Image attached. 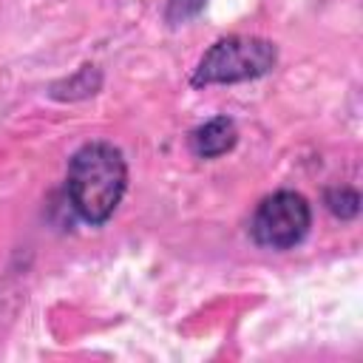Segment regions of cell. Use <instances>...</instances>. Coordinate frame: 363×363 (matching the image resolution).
<instances>
[{"instance_id": "cell-1", "label": "cell", "mask_w": 363, "mask_h": 363, "mask_svg": "<svg viewBox=\"0 0 363 363\" xmlns=\"http://www.w3.org/2000/svg\"><path fill=\"white\" fill-rule=\"evenodd\" d=\"M128 187V164L108 142L82 145L68 162L65 190L77 216L88 224H105Z\"/></svg>"}, {"instance_id": "cell-2", "label": "cell", "mask_w": 363, "mask_h": 363, "mask_svg": "<svg viewBox=\"0 0 363 363\" xmlns=\"http://www.w3.org/2000/svg\"><path fill=\"white\" fill-rule=\"evenodd\" d=\"M278 62V48L264 37H221L213 43L193 71V85H230L269 74Z\"/></svg>"}, {"instance_id": "cell-3", "label": "cell", "mask_w": 363, "mask_h": 363, "mask_svg": "<svg viewBox=\"0 0 363 363\" xmlns=\"http://www.w3.org/2000/svg\"><path fill=\"white\" fill-rule=\"evenodd\" d=\"M309 227H312L309 201L295 190H278L255 207L250 221V235L258 247L289 250L306 238Z\"/></svg>"}, {"instance_id": "cell-4", "label": "cell", "mask_w": 363, "mask_h": 363, "mask_svg": "<svg viewBox=\"0 0 363 363\" xmlns=\"http://www.w3.org/2000/svg\"><path fill=\"white\" fill-rule=\"evenodd\" d=\"M190 153L199 156V159H216V156H224L227 150L235 147L238 142V128L230 116H213L210 122L199 125L193 133H190Z\"/></svg>"}, {"instance_id": "cell-5", "label": "cell", "mask_w": 363, "mask_h": 363, "mask_svg": "<svg viewBox=\"0 0 363 363\" xmlns=\"http://www.w3.org/2000/svg\"><path fill=\"white\" fill-rule=\"evenodd\" d=\"M323 204L335 218L349 221L360 213V193L352 190V187H329L323 193Z\"/></svg>"}, {"instance_id": "cell-6", "label": "cell", "mask_w": 363, "mask_h": 363, "mask_svg": "<svg viewBox=\"0 0 363 363\" xmlns=\"http://www.w3.org/2000/svg\"><path fill=\"white\" fill-rule=\"evenodd\" d=\"M204 0H170V20H184L201 9Z\"/></svg>"}]
</instances>
